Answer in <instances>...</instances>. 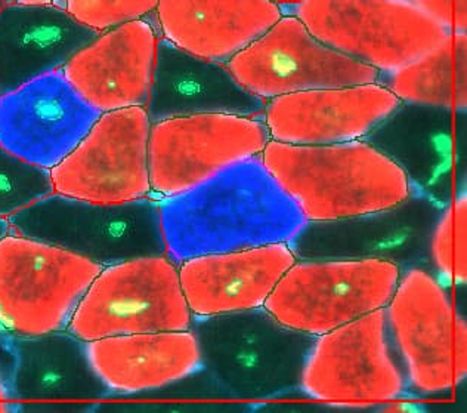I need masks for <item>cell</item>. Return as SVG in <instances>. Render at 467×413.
I'll return each mask as SVG.
<instances>
[{"label":"cell","instance_id":"obj_24","mask_svg":"<svg viewBox=\"0 0 467 413\" xmlns=\"http://www.w3.org/2000/svg\"><path fill=\"white\" fill-rule=\"evenodd\" d=\"M9 390L14 402L51 405L98 402L109 391L90 365L86 341L68 331L11 335Z\"/></svg>","mask_w":467,"mask_h":413},{"label":"cell","instance_id":"obj_23","mask_svg":"<svg viewBox=\"0 0 467 413\" xmlns=\"http://www.w3.org/2000/svg\"><path fill=\"white\" fill-rule=\"evenodd\" d=\"M154 14L163 39L226 64L273 27L285 8L273 0H159Z\"/></svg>","mask_w":467,"mask_h":413},{"label":"cell","instance_id":"obj_28","mask_svg":"<svg viewBox=\"0 0 467 413\" xmlns=\"http://www.w3.org/2000/svg\"><path fill=\"white\" fill-rule=\"evenodd\" d=\"M159 0H66V11L97 33L154 14Z\"/></svg>","mask_w":467,"mask_h":413},{"label":"cell","instance_id":"obj_32","mask_svg":"<svg viewBox=\"0 0 467 413\" xmlns=\"http://www.w3.org/2000/svg\"><path fill=\"white\" fill-rule=\"evenodd\" d=\"M57 0H11V4L18 5H54Z\"/></svg>","mask_w":467,"mask_h":413},{"label":"cell","instance_id":"obj_6","mask_svg":"<svg viewBox=\"0 0 467 413\" xmlns=\"http://www.w3.org/2000/svg\"><path fill=\"white\" fill-rule=\"evenodd\" d=\"M99 264L9 231L0 238V331L18 336L67 331Z\"/></svg>","mask_w":467,"mask_h":413},{"label":"cell","instance_id":"obj_21","mask_svg":"<svg viewBox=\"0 0 467 413\" xmlns=\"http://www.w3.org/2000/svg\"><path fill=\"white\" fill-rule=\"evenodd\" d=\"M266 101L234 78L226 64L200 58L159 37L149 102L151 123L192 114L262 116Z\"/></svg>","mask_w":467,"mask_h":413},{"label":"cell","instance_id":"obj_5","mask_svg":"<svg viewBox=\"0 0 467 413\" xmlns=\"http://www.w3.org/2000/svg\"><path fill=\"white\" fill-rule=\"evenodd\" d=\"M11 230L59 246L101 267L168 255L159 200L97 203L51 193L8 218Z\"/></svg>","mask_w":467,"mask_h":413},{"label":"cell","instance_id":"obj_35","mask_svg":"<svg viewBox=\"0 0 467 413\" xmlns=\"http://www.w3.org/2000/svg\"><path fill=\"white\" fill-rule=\"evenodd\" d=\"M2 6H4V0H0V9H2Z\"/></svg>","mask_w":467,"mask_h":413},{"label":"cell","instance_id":"obj_27","mask_svg":"<svg viewBox=\"0 0 467 413\" xmlns=\"http://www.w3.org/2000/svg\"><path fill=\"white\" fill-rule=\"evenodd\" d=\"M51 193L49 169L28 164L0 145V218L8 219Z\"/></svg>","mask_w":467,"mask_h":413},{"label":"cell","instance_id":"obj_25","mask_svg":"<svg viewBox=\"0 0 467 413\" xmlns=\"http://www.w3.org/2000/svg\"><path fill=\"white\" fill-rule=\"evenodd\" d=\"M378 83L401 102L466 114L467 33H448L413 63L380 73Z\"/></svg>","mask_w":467,"mask_h":413},{"label":"cell","instance_id":"obj_7","mask_svg":"<svg viewBox=\"0 0 467 413\" xmlns=\"http://www.w3.org/2000/svg\"><path fill=\"white\" fill-rule=\"evenodd\" d=\"M290 6L317 39L379 73L413 63L450 33L411 0H297Z\"/></svg>","mask_w":467,"mask_h":413},{"label":"cell","instance_id":"obj_1","mask_svg":"<svg viewBox=\"0 0 467 413\" xmlns=\"http://www.w3.org/2000/svg\"><path fill=\"white\" fill-rule=\"evenodd\" d=\"M168 257L176 264L287 243L306 219L262 162L250 157L231 164L192 190L159 199Z\"/></svg>","mask_w":467,"mask_h":413},{"label":"cell","instance_id":"obj_33","mask_svg":"<svg viewBox=\"0 0 467 413\" xmlns=\"http://www.w3.org/2000/svg\"><path fill=\"white\" fill-rule=\"evenodd\" d=\"M11 231V224L8 219L0 218V238H4L5 234H8Z\"/></svg>","mask_w":467,"mask_h":413},{"label":"cell","instance_id":"obj_3","mask_svg":"<svg viewBox=\"0 0 467 413\" xmlns=\"http://www.w3.org/2000/svg\"><path fill=\"white\" fill-rule=\"evenodd\" d=\"M206 374L240 400L283 397L299 388L316 336L288 328L265 307L194 317L192 323Z\"/></svg>","mask_w":467,"mask_h":413},{"label":"cell","instance_id":"obj_19","mask_svg":"<svg viewBox=\"0 0 467 413\" xmlns=\"http://www.w3.org/2000/svg\"><path fill=\"white\" fill-rule=\"evenodd\" d=\"M86 345L109 398L163 391L204 371L192 329L107 336Z\"/></svg>","mask_w":467,"mask_h":413},{"label":"cell","instance_id":"obj_20","mask_svg":"<svg viewBox=\"0 0 467 413\" xmlns=\"http://www.w3.org/2000/svg\"><path fill=\"white\" fill-rule=\"evenodd\" d=\"M295 262L287 243H276L190 258L178 271L192 316L207 317L264 307Z\"/></svg>","mask_w":467,"mask_h":413},{"label":"cell","instance_id":"obj_9","mask_svg":"<svg viewBox=\"0 0 467 413\" xmlns=\"http://www.w3.org/2000/svg\"><path fill=\"white\" fill-rule=\"evenodd\" d=\"M180 271L168 255L102 267L67 331L83 341L144 332L192 329Z\"/></svg>","mask_w":467,"mask_h":413},{"label":"cell","instance_id":"obj_26","mask_svg":"<svg viewBox=\"0 0 467 413\" xmlns=\"http://www.w3.org/2000/svg\"><path fill=\"white\" fill-rule=\"evenodd\" d=\"M426 265L448 288L467 283V191L441 209L429 238Z\"/></svg>","mask_w":467,"mask_h":413},{"label":"cell","instance_id":"obj_16","mask_svg":"<svg viewBox=\"0 0 467 413\" xmlns=\"http://www.w3.org/2000/svg\"><path fill=\"white\" fill-rule=\"evenodd\" d=\"M101 113L61 70L0 97V145L40 168H55L88 135Z\"/></svg>","mask_w":467,"mask_h":413},{"label":"cell","instance_id":"obj_4","mask_svg":"<svg viewBox=\"0 0 467 413\" xmlns=\"http://www.w3.org/2000/svg\"><path fill=\"white\" fill-rule=\"evenodd\" d=\"M385 317L410 397L444 396L463 384L467 376L466 317L457 312L451 288L428 265L401 269Z\"/></svg>","mask_w":467,"mask_h":413},{"label":"cell","instance_id":"obj_15","mask_svg":"<svg viewBox=\"0 0 467 413\" xmlns=\"http://www.w3.org/2000/svg\"><path fill=\"white\" fill-rule=\"evenodd\" d=\"M442 206L411 195L395 206L333 221H306L288 240L296 259H380L401 269L426 265L428 243Z\"/></svg>","mask_w":467,"mask_h":413},{"label":"cell","instance_id":"obj_17","mask_svg":"<svg viewBox=\"0 0 467 413\" xmlns=\"http://www.w3.org/2000/svg\"><path fill=\"white\" fill-rule=\"evenodd\" d=\"M400 102L380 83L324 88L273 98L262 119L278 143L340 144L366 140Z\"/></svg>","mask_w":467,"mask_h":413},{"label":"cell","instance_id":"obj_14","mask_svg":"<svg viewBox=\"0 0 467 413\" xmlns=\"http://www.w3.org/2000/svg\"><path fill=\"white\" fill-rule=\"evenodd\" d=\"M464 113L400 102L366 137L404 172L411 193L444 207L466 190Z\"/></svg>","mask_w":467,"mask_h":413},{"label":"cell","instance_id":"obj_29","mask_svg":"<svg viewBox=\"0 0 467 413\" xmlns=\"http://www.w3.org/2000/svg\"><path fill=\"white\" fill-rule=\"evenodd\" d=\"M447 32L467 33V0H411Z\"/></svg>","mask_w":467,"mask_h":413},{"label":"cell","instance_id":"obj_10","mask_svg":"<svg viewBox=\"0 0 467 413\" xmlns=\"http://www.w3.org/2000/svg\"><path fill=\"white\" fill-rule=\"evenodd\" d=\"M297 391L317 402L340 405L410 397L388 334L385 308L316 336Z\"/></svg>","mask_w":467,"mask_h":413},{"label":"cell","instance_id":"obj_2","mask_svg":"<svg viewBox=\"0 0 467 413\" xmlns=\"http://www.w3.org/2000/svg\"><path fill=\"white\" fill-rule=\"evenodd\" d=\"M261 159L306 221L380 211L413 195L404 172L366 140L327 145L271 140Z\"/></svg>","mask_w":467,"mask_h":413},{"label":"cell","instance_id":"obj_8","mask_svg":"<svg viewBox=\"0 0 467 413\" xmlns=\"http://www.w3.org/2000/svg\"><path fill=\"white\" fill-rule=\"evenodd\" d=\"M401 267L380 259H296L264 307L288 328L323 335L385 308Z\"/></svg>","mask_w":467,"mask_h":413},{"label":"cell","instance_id":"obj_12","mask_svg":"<svg viewBox=\"0 0 467 413\" xmlns=\"http://www.w3.org/2000/svg\"><path fill=\"white\" fill-rule=\"evenodd\" d=\"M226 67L245 90L269 101L281 95L378 83L380 73L331 49L293 14H283Z\"/></svg>","mask_w":467,"mask_h":413},{"label":"cell","instance_id":"obj_22","mask_svg":"<svg viewBox=\"0 0 467 413\" xmlns=\"http://www.w3.org/2000/svg\"><path fill=\"white\" fill-rule=\"evenodd\" d=\"M99 33L55 5L0 9V97L58 71Z\"/></svg>","mask_w":467,"mask_h":413},{"label":"cell","instance_id":"obj_30","mask_svg":"<svg viewBox=\"0 0 467 413\" xmlns=\"http://www.w3.org/2000/svg\"><path fill=\"white\" fill-rule=\"evenodd\" d=\"M0 400H12L8 375L2 366H0Z\"/></svg>","mask_w":467,"mask_h":413},{"label":"cell","instance_id":"obj_13","mask_svg":"<svg viewBox=\"0 0 467 413\" xmlns=\"http://www.w3.org/2000/svg\"><path fill=\"white\" fill-rule=\"evenodd\" d=\"M145 107L102 113L73 152L51 169L55 193L97 203L151 195Z\"/></svg>","mask_w":467,"mask_h":413},{"label":"cell","instance_id":"obj_18","mask_svg":"<svg viewBox=\"0 0 467 413\" xmlns=\"http://www.w3.org/2000/svg\"><path fill=\"white\" fill-rule=\"evenodd\" d=\"M156 30L149 20L99 33L61 69L78 95L99 113L149 102L156 64Z\"/></svg>","mask_w":467,"mask_h":413},{"label":"cell","instance_id":"obj_31","mask_svg":"<svg viewBox=\"0 0 467 413\" xmlns=\"http://www.w3.org/2000/svg\"><path fill=\"white\" fill-rule=\"evenodd\" d=\"M24 412V405L14 400H0V413Z\"/></svg>","mask_w":467,"mask_h":413},{"label":"cell","instance_id":"obj_34","mask_svg":"<svg viewBox=\"0 0 467 413\" xmlns=\"http://www.w3.org/2000/svg\"><path fill=\"white\" fill-rule=\"evenodd\" d=\"M273 2L278 5H293L296 4L297 0H273Z\"/></svg>","mask_w":467,"mask_h":413},{"label":"cell","instance_id":"obj_11","mask_svg":"<svg viewBox=\"0 0 467 413\" xmlns=\"http://www.w3.org/2000/svg\"><path fill=\"white\" fill-rule=\"evenodd\" d=\"M271 141L262 117L192 114L154 122L150 129L151 195H181L231 164L261 156Z\"/></svg>","mask_w":467,"mask_h":413}]
</instances>
